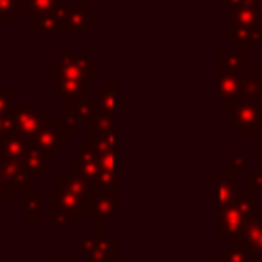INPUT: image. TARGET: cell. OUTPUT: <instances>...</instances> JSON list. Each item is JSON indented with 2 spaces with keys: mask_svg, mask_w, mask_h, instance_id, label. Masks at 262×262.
<instances>
[{
  "mask_svg": "<svg viewBox=\"0 0 262 262\" xmlns=\"http://www.w3.org/2000/svg\"><path fill=\"white\" fill-rule=\"evenodd\" d=\"M235 194H237L235 174L219 172V211H223L227 205H231Z\"/></svg>",
  "mask_w": 262,
  "mask_h": 262,
  "instance_id": "23",
  "label": "cell"
},
{
  "mask_svg": "<svg viewBox=\"0 0 262 262\" xmlns=\"http://www.w3.org/2000/svg\"><path fill=\"white\" fill-rule=\"evenodd\" d=\"M51 96L53 98H88L90 96V82L86 80H72L63 76H51Z\"/></svg>",
  "mask_w": 262,
  "mask_h": 262,
  "instance_id": "16",
  "label": "cell"
},
{
  "mask_svg": "<svg viewBox=\"0 0 262 262\" xmlns=\"http://www.w3.org/2000/svg\"><path fill=\"white\" fill-rule=\"evenodd\" d=\"M256 219L262 223V209H256Z\"/></svg>",
  "mask_w": 262,
  "mask_h": 262,
  "instance_id": "41",
  "label": "cell"
},
{
  "mask_svg": "<svg viewBox=\"0 0 262 262\" xmlns=\"http://www.w3.org/2000/svg\"><path fill=\"white\" fill-rule=\"evenodd\" d=\"M227 41L242 51H256L262 43V25L260 23H233L227 25Z\"/></svg>",
  "mask_w": 262,
  "mask_h": 262,
  "instance_id": "10",
  "label": "cell"
},
{
  "mask_svg": "<svg viewBox=\"0 0 262 262\" xmlns=\"http://www.w3.org/2000/svg\"><path fill=\"white\" fill-rule=\"evenodd\" d=\"M254 2H262V0H254Z\"/></svg>",
  "mask_w": 262,
  "mask_h": 262,
  "instance_id": "42",
  "label": "cell"
},
{
  "mask_svg": "<svg viewBox=\"0 0 262 262\" xmlns=\"http://www.w3.org/2000/svg\"><path fill=\"white\" fill-rule=\"evenodd\" d=\"M51 190V209L66 213L70 219H86V207H88V196H80L70 192L68 188L61 186L59 180H53L49 184Z\"/></svg>",
  "mask_w": 262,
  "mask_h": 262,
  "instance_id": "7",
  "label": "cell"
},
{
  "mask_svg": "<svg viewBox=\"0 0 262 262\" xmlns=\"http://www.w3.org/2000/svg\"><path fill=\"white\" fill-rule=\"evenodd\" d=\"M115 211H117L115 190H90L88 207H86V219L108 221L111 217H115Z\"/></svg>",
  "mask_w": 262,
  "mask_h": 262,
  "instance_id": "14",
  "label": "cell"
},
{
  "mask_svg": "<svg viewBox=\"0 0 262 262\" xmlns=\"http://www.w3.org/2000/svg\"><path fill=\"white\" fill-rule=\"evenodd\" d=\"M12 196H14V192H12L10 188H6V186H4L2 176H0V201H10Z\"/></svg>",
  "mask_w": 262,
  "mask_h": 262,
  "instance_id": "34",
  "label": "cell"
},
{
  "mask_svg": "<svg viewBox=\"0 0 262 262\" xmlns=\"http://www.w3.org/2000/svg\"><path fill=\"white\" fill-rule=\"evenodd\" d=\"M244 78L237 74L229 72H219V98L217 104L223 108H231L242 100V90H244Z\"/></svg>",
  "mask_w": 262,
  "mask_h": 262,
  "instance_id": "15",
  "label": "cell"
},
{
  "mask_svg": "<svg viewBox=\"0 0 262 262\" xmlns=\"http://www.w3.org/2000/svg\"><path fill=\"white\" fill-rule=\"evenodd\" d=\"M43 117L45 115H43L41 106H14V111H12V123H14L12 133H16L18 137L33 143V137H35Z\"/></svg>",
  "mask_w": 262,
  "mask_h": 262,
  "instance_id": "12",
  "label": "cell"
},
{
  "mask_svg": "<svg viewBox=\"0 0 262 262\" xmlns=\"http://www.w3.org/2000/svg\"><path fill=\"white\" fill-rule=\"evenodd\" d=\"M0 176L4 186L16 192V190L33 188V184L39 182L43 174L29 170L20 160H0Z\"/></svg>",
  "mask_w": 262,
  "mask_h": 262,
  "instance_id": "8",
  "label": "cell"
},
{
  "mask_svg": "<svg viewBox=\"0 0 262 262\" xmlns=\"http://www.w3.org/2000/svg\"><path fill=\"white\" fill-rule=\"evenodd\" d=\"M4 47H6V43L4 41H0V72L6 68V63H4V59H2V53H4Z\"/></svg>",
  "mask_w": 262,
  "mask_h": 262,
  "instance_id": "38",
  "label": "cell"
},
{
  "mask_svg": "<svg viewBox=\"0 0 262 262\" xmlns=\"http://www.w3.org/2000/svg\"><path fill=\"white\" fill-rule=\"evenodd\" d=\"M94 104V115L98 117H108V119H117V80L108 78L106 86L100 88L94 98H90Z\"/></svg>",
  "mask_w": 262,
  "mask_h": 262,
  "instance_id": "18",
  "label": "cell"
},
{
  "mask_svg": "<svg viewBox=\"0 0 262 262\" xmlns=\"http://www.w3.org/2000/svg\"><path fill=\"white\" fill-rule=\"evenodd\" d=\"M70 139H72V135L63 127L59 115L57 117H47L45 115L41 125H39V129H37V133H35V137H33V143L37 147L45 149L47 154L55 156L70 143Z\"/></svg>",
  "mask_w": 262,
  "mask_h": 262,
  "instance_id": "6",
  "label": "cell"
},
{
  "mask_svg": "<svg viewBox=\"0 0 262 262\" xmlns=\"http://www.w3.org/2000/svg\"><path fill=\"white\" fill-rule=\"evenodd\" d=\"M262 98V70H248L244 78L242 100H258Z\"/></svg>",
  "mask_w": 262,
  "mask_h": 262,
  "instance_id": "24",
  "label": "cell"
},
{
  "mask_svg": "<svg viewBox=\"0 0 262 262\" xmlns=\"http://www.w3.org/2000/svg\"><path fill=\"white\" fill-rule=\"evenodd\" d=\"M217 254H219V262H250L248 254L242 248H235V246H229V244L221 246L217 250Z\"/></svg>",
  "mask_w": 262,
  "mask_h": 262,
  "instance_id": "28",
  "label": "cell"
},
{
  "mask_svg": "<svg viewBox=\"0 0 262 262\" xmlns=\"http://www.w3.org/2000/svg\"><path fill=\"white\" fill-rule=\"evenodd\" d=\"M248 164V156L246 154H231L229 160H227V172L229 174H239Z\"/></svg>",
  "mask_w": 262,
  "mask_h": 262,
  "instance_id": "30",
  "label": "cell"
},
{
  "mask_svg": "<svg viewBox=\"0 0 262 262\" xmlns=\"http://www.w3.org/2000/svg\"><path fill=\"white\" fill-rule=\"evenodd\" d=\"M94 23H98V14L92 12L90 6H84V4L70 6L61 33H88Z\"/></svg>",
  "mask_w": 262,
  "mask_h": 262,
  "instance_id": "17",
  "label": "cell"
},
{
  "mask_svg": "<svg viewBox=\"0 0 262 262\" xmlns=\"http://www.w3.org/2000/svg\"><path fill=\"white\" fill-rule=\"evenodd\" d=\"M6 133H8V131H6V125H4V119L0 117V137H2V135H6Z\"/></svg>",
  "mask_w": 262,
  "mask_h": 262,
  "instance_id": "39",
  "label": "cell"
},
{
  "mask_svg": "<svg viewBox=\"0 0 262 262\" xmlns=\"http://www.w3.org/2000/svg\"><path fill=\"white\" fill-rule=\"evenodd\" d=\"M98 0H80V4H84V6H94Z\"/></svg>",
  "mask_w": 262,
  "mask_h": 262,
  "instance_id": "40",
  "label": "cell"
},
{
  "mask_svg": "<svg viewBox=\"0 0 262 262\" xmlns=\"http://www.w3.org/2000/svg\"><path fill=\"white\" fill-rule=\"evenodd\" d=\"M68 8L70 6H66V4L59 2L51 10L31 16V29H33V33H39V37H41L43 43L51 41L53 33H61L63 31V20H66Z\"/></svg>",
  "mask_w": 262,
  "mask_h": 262,
  "instance_id": "9",
  "label": "cell"
},
{
  "mask_svg": "<svg viewBox=\"0 0 262 262\" xmlns=\"http://www.w3.org/2000/svg\"><path fill=\"white\" fill-rule=\"evenodd\" d=\"M41 215H43V194L33 188L23 190V217L41 219Z\"/></svg>",
  "mask_w": 262,
  "mask_h": 262,
  "instance_id": "22",
  "label": "cell"
},
{
  "mask_svg": "<svg viewBox=\"0 0 262 262\" xmlns=\"http://www.w3.org/2000/svg\"><path fill=\"white\" fill-rule=\"evenodd\" d=\"M80 252L86 256L88 262H115V239L106 233V221H98L96 227H92L84 237L78 242Z\"/></svg>",
  "mask_w": 262,
  "mask_h": 262,
  "instance_id": "3",
  "label": "cell"
},
{
  "mask_svg": "<svg viewBox=\"0 0 262 262\" xmlns=\"http://www.w3.org/2000/svg\"><path fill=\"white\" fill-rule=\"evenodd\" d=\"M246 188L260 192L262 190V172H248L246 174Z\"/></svg>",
  "mask_w": 262,
  "mask_h": 262,
  "instance_id": "32",
  "label": "cell"
},
{
  "mask_svg": "<svg viewBox=\"0 0 262 262\" xmlns=\"http://www.w3.org/2000/svg\"><path fill=\"white\" fill-rule=\"evenodd\" d=\"M55 4H59V0H14V10L16 14L35 16V14L51 10Z\"/></svg>",
  "mask_w": 262,
  "mask_h": 262,
  "instance_id": "25",
  "label": "cell"
},
{
  "mask_svg": "<svg viewBox=\"0 0 262 262\" xmlns=\"http://www.w3.org/2000/svg\"><path fill=\"white\" fill-rule=\"evenodd\" d=\"M70 170L74 174H78L80 178H84L92 190H96V182H98V174H100V164H98V156L86 145L80 147L76 154L70 156Z\"/></svg>",
  "mask_w": 262,
  "mask_h": 262,
  "instance_id": "11",
  "label": "cell"
},
{
  "mask_svg": "<svg viewBox=\"0 0 262 262\" xmlns=\"http://www.w3.org/2000/svg\"><path fill=\"white\" fill-rule=\"evenodd\" d=\"M31 141L18 137L16 133H6L0 137V160H20L25 158Z\"/></svg>",
  "mask_w": 262,
  "mask_h": 262,
  "instance_id": "20",
  "label": "cell"
},
{
  "mask_svg": "<svg viewBox=\"0 0 262 262\" xmlns=\"http://www.w3.org/2000/svg\"><path fill=\"white\" fill-rule=\"evenodd\" d=\"M229 246L242 248L248 254L250 262H262V223L256 219V213L248 223V227L244 229V233L233 242H229Z\"/></svg>",
  "mask_w": 262,
  "mask_h": 262,
  "instance_id": "13",
  "label": "cell"
},
{
  "mask_svg": "<svg viewBox=\"0 0 262 262\" xmlns=\"http://www.w3.org/2000/svg\"><path fill=\"white\" fill-rule=\"evenodd\" d=\"M14 111V90L0 88V117H10Z\"/></svg>",
  "mask_w": 262,
  "mask_h": 262,
  "instance_id": "29",
  "label": "cell"
},
{
  "mask_svg": "<svg viewBox=\"0 0 262 262\" xmlns=\"http://www.w3.org/2000/svg\"><path fill=\"white\" fill-rule=\"evenodd\" d=\"M217 61H219V72H229V74H237V76L248 74V51L225 49V51L217 53Z\"/></svg>",
  "mask_w": 262,
  "mask_h": 262,
  "instance_id": "19",
  "label": "cell"
},
{
  "mask_svg": "<svg viewBox=\"0 0 262 262\" xmlns=\"http://www.w3.org/2000/svg\"><path fill=\"white\" fill-rule=\"evenodd\" d=\"M227 125L237 135H260L262 133V98L239 100L229 108Z\"/></svg>",
  "mask_w": 262,
  "mask_h": 262,
  "instance_id": "4",
  "label": "cell"
},
{
  "mask_svg": "<svg viewBox=\"0 0 262 262\" xmlns=\"http://www.w3.org/2000/svg\"><path fill=\"white\" fill-rule=\"evenodd\" d=\"M59 119L68 133L74 137L82 131V127H90L94 119V104L88 98H59Z\"/></svg>",
  "mask_w": 262,
  "mask_h": 262,
  "instance_id": "5",
  "label": "cell"
},
{
  "mask_svg": "<svg viewBox=\"0 0 262 262\" xmlns=\"http://www.w3.org/2000/svg\"><path fill=\"white\" fill-rule=\"evenodd\" d=\"M256 154H258V156H262V133H260V135H256Z\"/></svg>",
  "mask_w": 262,
  "mask_h": 262,
  "instance_id": "37",
  "label": "cell"
},
{
  "mask_svg": "<svg viewBox=\"0 0 262 262\" xmlns=\"http://www.w3.org/2000/svg\"><path fill=\"white\" fill-rule=\"evenodd\" d=\"M23 164L37 174H47V172H51V154H47L45 149L31 143L23 158Z\"/></svg>",
  "mask_w": 262,
  "mask_h": 262,
  "instance_id": "21",
  "label": "cell"
},
{
  "mask_svg": "<svg viewBox=\"0 0 262 262\" xmlns=\"http://www.w3.org/2000/svg\"><path fill=\"white\" fill-rule=\"evenodd\" d=\"M51 262H80L78 256H53Z\"/></svg>",
  "mask_w": 262,
  "mask_h": 262,
  "instance_id": "35",
  "label": "cell"
},
{
  "mask_svg": "<svg viewBox=\"0 0 262 262\" xmlns=\"http://www.w3.org/2000/svg\"><path fill=\"white\" fill-rule=\"evenodd\" d=\"M57 180L61 182V186H63V188H68L70 192L80 194V196H88V194H90V190H92V188H90V184H88L84 178H80L78 174H74L72 170H70V172H61Z\"/></svg>",
  "mask_w": 262,
  "mask_h": 262,
  "instance_id": "26",
  "label": "cell"
},
{
  "mask_svg": "<svg viewBox=\"0 0 262 262\" xmlns=\"http://www.w3.org/2000/svg\"><path fill=\"white\" fill-rule=\"evenodd\" d=\"M229 16L233 23H258V8L252 0H242L233 10H229Z\"/></svg>",
  "mask_w": 262,
  "mask_h": 262,
  "instance_id": "27",
  "label": "cell"
},
{
  "mask_svg": "<svg viewBox=\"0 0 262 262\" xmlns=\"http://www.w3.org/2000/svg\"><path fill=\"white\" fill-rule=\"evenodd\" d=\"M51 223H53V227H57V229H70L72 219H70L66 213H61V211H53V215H51Z\"/></svg>",
  "mask_w": 262,
  "mask_h": 262,
  "instance_id": "33",
  "label": "cell"
},
{
  "mask_svg": "<svg viewBox=\"0 0 262 262\" xmlns=\"http://www.w3.org/2000/svg\"><path fill=\"white\" fill-rule=\"evenodd\" d=\"M217 2H219L221 6H225V8H227V12H229V10H233L242 0H217Z\"/></svg>",
  "mask_w": 262,
  "mask_h": 262,
  "instance_id": "36",
  "label": "cell"
},
{
  "mask_svg": "<svg viewBox=\"0 0 262 262\" xmlns=\"http://www.w3.org/2000/svg\"><path fill=\"white\" fill-rule=\"evenodd\" d=\"M16 16L14 0H0V25H10Z\"/></svg>",
  "mask_w": 262,
  "mask_h": 262,
  "instance_id": "31",
  "label": "cell"
},
{
  "mask_svg": "<svg viewBox=\"0 0 262 262\" xmlns=\"http://www.w3.org/2000/svg\"><path fill=\"white\" fill-rule=\"evenodd\" d=\"M258 192L254 190H237L231 205H227L223 211H219V237H223L227 244L233 242L244 233L248 223L252 221L256 209H258Z\"/></svg>",
  "mask_w": 262,
  "mask_h": 262,
  "instance_id": "1",
  "label": "cell"
},
{
  "mask_svg": "<svg viewBox=\"0 0 262 262\" xmlns=\"http://www.w3.org/2000/svg\"><path fill=\"white\" fill-rule=\"evenodd\" d=\"M51 76H63L72 80L92 82L98 76V61L88 53H72L63 51L57 59L51 61Z\"/></svg>",
  "mask_w": 262,
  "mask_h": 262,
  "instance_id": "2",
  "label": "cell"
}]
</instances>
